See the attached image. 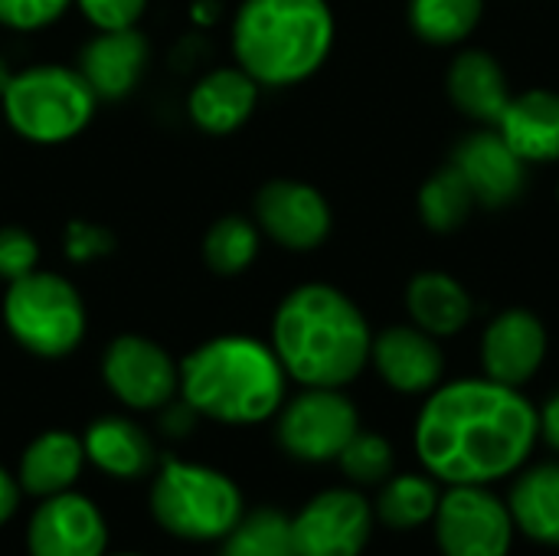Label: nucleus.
Wrapping results in <instances>:
<instances>
[{
  "label": "nucleus",
  "mask_w": 559,
  "mask_h": 556,
  "mask_svg": "<svg viewBox=\"0 0 559 556\" xmlns=\"http://www.w3.org/2000/svg\"><path fill=\"white\" fill-rule=\"evenodd\" d=\"M540 439L537 406L488 377L439 383L416 416V456L439 485H495L518 475Z\"/></svg>",
  "instance_id": "f257e3e1"
},
{
  "label": "nucleus",
  "mask_w": 559,
  "mask_h": 556,
  "mask_svg": "<svg viewBox=\"0 0 559 556\" xmlns=\"http://www.w3.org/2000/svg\"><path fill=\"white\" fill-rule=\"evenodd\" d=\"M269 344L288 380L344 390L367 370L373 331L337 285L305 282L278 301Z\"/></svg>",
  "instance_id": "f03ea898"
},
{
  "label": "nucleus",
  "mask_w": 559,
  "mask_h": 556,
  "mask_svg": "<svg viewBox=\"0 0 559 556\" xmlns=\"http://www.w3.org/2000/svg\"><path fill=\"white\" fill-rule=\"evenodd\" d=\"M288 374L272 344L252 334H219L180 360V400L219 426H259L285 403Z\"/></svg>",
  "instance_id": "7ed1b4c3"
},
{
  "label": "nucleus",
  "mask_w": 559,
  "mask_h": 556,
  "mask_svg": "<svg viewBox=\"0 0 559 556\" xmlns=\"http://www.w3.org/2000/svg\"><path fill=\"white\" fill-rule=\"evenodd\" d=\"M328 0H242L229 26L236 66L262 88L308 82L334 49Z\"/></svg>",
  "instance_id": "20e7f679"
},
{
  "label": "nucleus",
  "mask_w": 559,
  "mask_h": 556,
  "mask_svg": "<svg viewBox=\"0 0 559 556\" xmlns=\"http://www.w3.org/2000/svg\"><path fill=\"white\" fill-rule=\"evenodd\" d=\"M98 95L75 66L66 62H33L13 69L0 111L7 128L26 144L59 147L75 141L98 111Z\"/></svg>",
  "instance_id": "39448f33"
},
{
  "label": "nucleus",
  "mask_w": 559,
  "mask_h": 556,
  "mask_svg": "<svg viewBox=\"0 0 559 556\" xmlns=\"http://www.w3.org/2000/svg\"><path fill=\"white\" fill-rule=\"evenodd\" d=\"M147 505L160 531L190 544L223 541L246 514L242 492L229 475L183 459H164L154 469Z\"/></svg>",
  "instance_id": "423d86ee"
},
{
  "label": "nucleus",
  "mask_w": 559,
  "mask_h": 556,
  "mask_svg": "<svg viewBox=\"0 0 559 556\" xmlns=\"http://www.w3.org/2000/svg\"><path fill=\"white\" fill-rule=\"evenodd\" d=\"M7 334L39 360H62L85 341L88 311L79 288L49 269H33L3 292Z\"/></svg>",
  "instance_id": "0eeeda50"
},
{
  "label": "nucleus",
  "mask_w": 559,
  "mask_h": 556,
  "mask_svg": "<svg viewBox=\"0 0 559 556\" xmlns=\"http://www.w3.org/2000/svg\"><path fill=\"white\" fill-rule=\"evenodd\" d=\"M360 433V413L344 390L301 387L275 413V436L285 456L305 465L337 462L344 446Z\"/></svg>",
  "instance_id": "6e6552de"
},
{
  "label": "nucleus",
  "mask_w": 559,
  "mask_h": 556,
  "mask_svg": "<svg viewBox=\"0 0 559 556\" xmlns=\"http://www.w3.org/2000/svg\"><path fill=\"white\" fill-rule=\"evenodd\" d=\"M432 528L442 556H511L518 537L508 501L488 485H449Z\"/></svg>",
  "instance_id": "1a4fd4ad"
},
{
  "label": "nucleus",
  "mask_w": 559,
  "mask_h": 556,
  "mask_svg": "<svg viewBox=\"0 0 559 556\" xmlns=\"http://www.w3.org/2000/svg\"><path fill=\"white\" fill-rule=\"evenodd\" d=\"M108 393L134 413H160L180 397V364L144 334H118L102 354Z\"/></svg>",
  "instance_id": "9d476101"
},
{
  "label": "nucleus",
  "mask_w": 559,
  "mask_h": 556,
  "mask_svg": "<svg viewBox=\"0 0 559 556\" xmlns=\"http://www.w3.org/2000/svg\"><path fill=\"white\" fill-rule=\"evenodd\" d=\"M252 220L262 239L288 252H311L324 246L334 226L328 197L314 184L295 177H275L262 184L252 200Z\"/></svg>",
  "instance_id": "9b49d317"
},
{
  "label": "nucleus",
  "mask_w": 559,
  "mask_h": 556,
  "mask_svg": "<svg viewBox=\"0 0 559 556\" xmlns=\"http://www.w3.org/2000/svg\"><path fill=\"white\" fill-rule=\"evenodd\" d=\"M373 521V505L357 488H328L292 518L295 556H360Z\"/></svg>",
  "instance_id": "f8f14e48"
},
{
  "label": "nucleus",
  "mask_w": 559,
  "mask_h": 556,
  "mask_svg": "<svg viewBox=\"0 0 559 556\" xmlns=\"http://www.w3.org/2000/svg\"><path fill=\"white\" fill-rule=\"evenodd\" d=\"M26 551L29 556H105V514L75 492L43 498L26 528Z\"/></svg>",
  "instance_id": "ddd939ff"
},
{
  "label": "nucleus",
  "mask_w": 559,
  "mask_h": 556,
  "mask_svg": "<svg viewBox=\"0 0 559 556\" xmlns=\"http://www.w3.org/2000/svg\"><path fill=\"white\" fill-rule=\"evenodd\" d=\"M468 184L478 206H511L527 187V164L511 151L498 128H478L465 134L449 161Z\"/></svg>",
  "instance_id": "4468645a"
},
{
  "label": "nucleus",
  "mask_w": 559,
  "mask_h": 556,
  "mask_svg": "<svg viewBox=\"0 0 559 556\" xmlns=\"http://www.w3.org/2000/svg\"><path fill=\"white\" fill-rule=\"evenodd\" d=\"M370 364L380 380L403 397L432 393L445 374V354L439 347V338L426 334L416 324H393L373 334Z\"/></svg>",
  "instance_id": "2eb2a0df"
},
{
  "label": "nucleus",
  "mask_w": 559,
  "mask_h": 556,
  "mask_svg": "<svg viewBox=\"0 0 559 556\" xmlns=\"http://www.w3.org/2000/svg\"><path fill=\"white\" fill-rule=\"evenodd\" d=\"M547 360V328L527 308H508L481 334V367L488 380L524 387Z\"/></svg>",
  "instance_id": "dca6fc26"
},
{
  "label": "nucleus",
  "mask_w": 559,
  "mask_h": 556,
  "mask_svg": "<svg viewBox=\"0 0 559 556\" xmlns=\"http://www.w3.org/2000/svg\"><path fill=\"white\" fill-rule=\"evenodd\" d=\"M151 62V46L147 36L131 26V29H95L92 39L82 46L75 69L85 75L98 102H121L128 98Z\"/></svg>",
  "instance_id": "f3484780"
},
{
  "label": "nucleus",
  "mask_w": 559,
  "mask_h": 556,
  "mask_svg": "<svg viewBox=\"0 0 559 556\" xmlns=\"http://www.w3.org/2000/svg\"><path fill=\"white\" fill-rule=\"evenodd\" d=\"M262 85L239 66H216L203 72L187 92V118L210 138L236 134L259 105Z\"/></svg>",
  "instance_id": "a211bd4d"
},
{
  "label": "nucleus",
  "mask_w": 559,
  "mask_h": 556,
  "mask_svg": "<svg viewBox=\"0 0 559 556\" xmlns=\"http://www.w3.org/2000/svg\"><path fill=\"white\" fill-rule=\"evenodd\" d=\"M85 465L88 459H85L82 436L69 429H46L23 449L20 465H16V485L23 495L43 501V498L72 492Z\"/></svg>",
  "instance_id": "6ab92c4d"
},
{
  "label": "nucleus",
  "mask_w": 559,
  "mask_h": 556,
  "mask_svg": "<svg viewBox=\"0 0 559 556\" xmlns=\"http://www.w3.org/2000/svg\"><path fill=\"white\" fill-rule=\"evenodd\" d=\"M82 446L88 465L118 482H134L157 469V449L131 416L92 419L88 429L82 433Z\"/></svg>",
  "instance_id": "aec40b11"
},
{
  "label": "nucleus",
  "mask_w": 559,
  "mask_h": 556,
  "mask_svg": "<svg viewBox=\"0 0 559 556\" xmlns=\"http://www.w3.org/2000/svg\"><path fill=\"white\" fill-rule=\"evenodd\" d=\"M495 128L524 164H554L559 161V92L531 88L511 95Z\"/></svg>",
  "instance_id": "412c9836"
},
{
  "label": "nucleus",
  "mask_w": 559,
  "mask_h": 556,
  "mask_svg": "<svg viewBox=\"0 0 559 556\" xmlns=\"http://www.w3.org/2000/svg\"><path fill=\"white\" fill-rule=\"evenodd\" d=\"M445 92L465 118L491 125V128L498 125V118L504 115L514 95L501 62L485 49H465L449 62Z\"/></svg>",
  "instance_id": "4be33fe9"
},
{
  "label": "nucleus",
  "mask_w": 559,
  "mask_h": 556,
  "mask_svg": "<svg viewBox=\"0 0 559 556\" xmlns=\"http://www.w3.org/2000/svg\"><path fill=\"white\" fill-rule=\"evenodd\" d=\"M508 508L524 537L559 547V462L524 465L508 495Z\"/></svg>",
  "instance_id": "5701e85b"
},
{
  "label": "nucleus",
  "mask_w": 559,
  "mask_h": 556,
  "mask_svg": "<svg viewBox=\"0 0 559 556\" xmlns=\"http://www.w3.org/2000/svg\"><path fill=\"white\" fill-rule=\"evenodd\" d=\"M406 311L426 334L452 338L472 321L475 305L465 285L449 272H419L406 285Z\"/></svg>",
  "instance_id": "b1692460"
},
{
  "label": "nucleus",
  "mask_w": 559,
  "mask_h": 556,
  "mask_svg": "<svg viewBox=\"0 0 559 556\" xmlns=\"http://www.w3.org/2000/svg\"><path fill=\"white\" fill-rule=\"evenodd\" d=\"M439 498H442V488L429 472L390 475L377 492L373 518L386 524L390 531H416L423 524H432Z\"/></svg>",
  "instance_id": "393cba45"
},
{
  "label": "nucleus",
  "mask_w": 559,
  "mask_h": 556,
  "mask_svg": "<svg viewBox=\"0 0 559 556\" xmlns=\"http://www.w3.org/2000/svg\"><path fill=\"white\" fill-rule=\"evenodd\" d=\"M259 249H262V233L255 220L242 213H226L216 223H210L200 242V256L206 269L226 279L249 272L259 259Z\"/></svg>",
  "instance_id": "a878e982"
},
{
  "label": "nucleus",
  "mask_w": 559,
  "mask_h": 556,
  "mask_svg": "<svg viewBox=\"0 0 559 556\" xmlns=\"http://www.w3.org/2000/svg\"><path fill=\"white\" fill-rule=\"evenodd\" d=\"M485 0H409V26L432 46H455L481 23Z\"/></svg>",
  "instance_id": "bb28decb"
},
{
  "label": "nucleus",
  "mask_w": 559,
  "mask_h": 556,
  "mask_svg": "<svg viewBox=\"0 0 559 556\" xmlns=\"http://www.w3.org/2000/svg\"><path fill=\"white\" fill-rule=\"evenodd\" d=\"M475 206L478 203H475L465 177L452 164H445L442 170H436L419 187V220L432 233H455L459 226L468 223V216H472Z\"/></svg>",
  "instance_id": "cd10ccee"
},
{
  "label": "nucleus",
  "mask_w": 559,
  "mask_h": 556,
  "mask_svg": "<svg viewBox=\"0 0 559 556\" xmlns=\"http://www.w3.org/2000/svg\"><path fill=\"white\" fill-rule=\"evenodd\" d=\"M219 544V556H295L292 518L275 508L249 511Z\"/></svg>",
  "instance_id": "c85d7f7f"
},
{
  "label": "nucleus",
  "mask_w": 559,
  "mask_h": 556,
  "mask_svg": "<svg viewBox=\"0 0 559 556\" xmlns=\"http://www.w3.org/2000/svg\"><path fill=\"white\" fill-rule=\"evenodd\" d=\"M337 465L344 472V478L350 485H360V488H370V485H383L390 475H393V465H396V452L390 446L386 436L380 433H357L344 452L337 456Z\"/></svg>",
  "instance_id": "c756f323"
},
{
  "label": "nucleus",
  "mask_w": 559,
  "mask_h": 556,
  "mask_svg": "<svg viewBox=\"0 0 559 556\" xmlns=\"http://www.w3.org/2000/svg\"><path fill=\"white\" fill-rule=\"evenodd\" d=\"M72 0H0V26L13 33H39L59 23Z\"/></svg>",
  "instance_id": "7c9ffc66"
},
{
  "label": "nucleus",
  "mask_w": 559,
  "mask_h": 556,
  "mask_svg": "<svg viewBox=\"0 0 559 556\" xmlns=\"http://www.w3.org/2000/svg\"><path fill=\"white\" fill-rule=\"evenodd\" d=\"M39 269V242L23 226H0V279L10 285Z\"/></svg>",
  "instance_id": "2f4dec72"
},
{
  "label": "nucleus",
  "mask_w": 559,
  "mask_h": 556,
  "mask_svg": "<svg viewBox=\"0 0 559 556\" xmlns=\"http://www.w3.org/2000/svg\"><path fill=\"white\" fill-rule=\"evenodd\" d=\"M92 29H131L147 13V0H72Z\"/></svg>",
  "instance_id": "473e14b6"
},
{
  "label": "nucleus",
  "mask_w": 559,
  "mask_h": 556,
  "mask_svg": "<svg viewBox=\"0 0 559 556\" xmlns=\"http://www.w3.org/2000/svg\"><path fill=\"white\" fill-rule=\"evenodd\" d=\"M111 246H115L111 233L102 229V226H95V223L75 220V223H69V229H66V256H69L72 262H95V259L108 256Z\"/></svg>",
  "instance_id": "72a5a7b5"
},
{
  "label": "nucleus",
  "mask_w": 559,
  "mask_h": 556,
  "mask_svg": "<svg viewBox=\"0 0 559 556\" xmlns=\"http://www.w3.org/2000/svg\"><path fill=\"white\" fill-rule=\"evenodd\" d=\"M537 419H540V439L559 452V390L537 410Z\"/></svg>",
  "instance_id": "f704fd0d"
},
{
  "label": "nucleus",
  "mask_w": 559,
  "mask_h": 556,
  "mask_svg": "<svg viewBox=\"0 0 559 556\" xmlns=\"http://www.w3.org/2000/svg\"><path fill=\"white\" fill-rule=\"evenodd\" d=\"M20 485H16V475H10L3 465H0V528L16 514L20 508Z\"/></svg>",
  "instance_id": "c9c22d12"
},
{
  "label": "nucleus",
  "mask_w": 559,
  "mask_h": 556,
  "mask_svg": "<svg viewBox=\"0 0 559 556\" xmlns=\"http://www.w3.org/2000/svg\"><path fill=\"white\" fill-rule=\"evenodd\" d=\"M10 75H13V69L0 59V95H3V88H7V82H10Z\"/></svg>",
  "instance_id": "e433bc0d"
},
{
  "label": "nucleus",
  "mask_w": 559,
  "mask_h": 556,
  "mask_svg": "<svg viewBox=\"0 0 559 556\" xmlns=\"http://www.w3.org/2000/svg\"><path fill=\"white\" fill-rule=\"evenodd\" d=\"M105 556H108V554H105ZM115 556H141V554H115Z\"/></svg>",
  "instance_id": "4c0bfd02"
},
{
  "label": "nucleus",
  "mask_w": 559,
  "mask_h": 556,
  "mask_svg": "<svg viewBox=\"0 0 559 556\" xmlns=\"http://www.w3.org/2000/svg\"><path fill=\"white\" fill-rule=\"evenodd\" d=\"M557 200H559V187H557Z\"/></svg>",
  "instance_id": "58836bf2"
}]
</instances>
